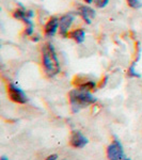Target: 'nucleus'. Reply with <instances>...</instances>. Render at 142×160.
Here are the masks:
<instances>
[{"label": "nucleus", "instance_id": "1", "mask_svg": "<svg viewBox=\"0 0 142 160\" xmlns=\"http://www.w3.org/2000/svg\"><path fill=\"white\" fill-rule=\"evenodd\" d=\"M42 64L48 77H55L60 73V63L53 44L46 43L42 48Z\"/></svg>", "mask_w": 142, "mask_h": 160}, {"label": "nucleus", "instance_id": "2", "mask_svg": "<svg viewBox=\"0 0 142 160\" xmlns=\"http://www.w3.org/2000/svg\"><path fill=\"white\" fill-rule=\"evenodd\" d=\"M69 102L72 106L73 112H78L84 108L89 107L90 105H93L96 102V98L87 90L82 89H74L68 94Z\"/></svg>", "mask_w": 142, "mask_h": 160}, {"label": "nucleus", "instance_id": "3", "mask_svg": "<svg viewBox=\"0 0 142 160\" xmlns=\"http://www.w3.org/2000/svg\"><path fill=\"white\" fill-rule=\"evenodd\" d=\"M107 157L109 160H124L126 157L124 153V148L122 143L118 138H114V140L109 146L107 148Z\"/></svg>", "mask_w": 142, "mask_h": 160}, {"label": "nucleus", "instance_id": "4", "mask_svg": "<svg viewBox=\"0 0 142 160\" xmlns=\"http://www.w3.org/2000/svg\"><path fill=\"white\" fill-rule=\"evenodd\" d=\"M8 94H9V97L11 98V100H13L14 102H17V104H26L28 100L26 93L18 86L14 83H10L8 86Z\"/></svg>", "mask_w": 142, "mask_h": 160}, {"label": "nucleus", "instance_id": "5", "mask_svg": "<svg viewBox=\"0 0 142 160\" xmlns=\"http://www.w3.org/2000/svg\"><path fill=\"white\" fill-rule=\"evenodd\" d=\"M74 16L72 14H65L59 18V32L63 38H68V30L73 24Z\"/></svg>", "mask_w": 142, "mask_h": 160}, {"label": "nucleus", "instance_id": "6", "mask_svg": "<svg viewBox=\"0 0 142 160\" xmlns=\"http://www.w3.org/2000/svg\"><path fill=\"white\" fill-rule=\"evenodd\" d=\"M88 142H89L88 139L82 135L80 131L75 130L73 131V133H72V136H71V141H69V143H71V145L75 148H82L87 145Z\"/></svg>", "mask_w": 142, "mask_h": 160}, {"label": "nucleus", "instance_id": "7", "mask_svg": "<svg viewBox=\"0 0 142 160\" xmlns=\"http://www.w3.org/2000/svg\"><path fill=\"white\" fill-rule=\"evenodd\" d=\"M59 29V18L58 17H50L45 25V35L48 38H53Z\"/></svg>", "mask_w": 142, "mask_h": 160}, {"label": "nucleus", "instance_id": "8", "mask_svg": "<svg viewBox=\"0 0 142 160\" xmlns=\"http://www.w3.org/2000/svg\"><path fill=\"white\" fill-rule=\"evenodd\" d=\"M78 14L81 16V18L84 20V22L87 24H91L92 22V18L95 17V12L94 10L91 9L88 6H80L78 8Z\"/></svg>", "mask_w": 142, "mask_h": 160}, {"label": "nucleus", "instance_id": "9", "mask_svg": "<svg viewBox=\"0 0 142 160\" xmlns=\"http://www.w3.org/2000/svg\"><path fill=\"white\" fill-rule=\"evenodd\" d=\"M75 84L77 86L78 89H82V90H87V91H90V90H94L95 88H96V83H95L94 80L92 79H81L78 78V77H76V79H75Z\"/></svg>", "mask_w": 142, "mask_h": 160}, {"label": "nucleus", "instance_id": "10", "mask_svg": "<svg viewBox=\"0 0 142 160\" xmlns=\"http://www.w3.org/2000/svg\"><path fill=\"white\" fill-rule=\"evenodd\" d=\"M33 16H34V12L31 11V10H26L22 4H20V8L16 9L14 12H13V17L18 20H24L26 17L32 18Z\"/></svg>", "mask_w": 142, "mask_h": 160}, {"label": "nucleus", "instance_id": "11", "mask_svg": "<svg viewBox=\"0 0 142 160\" xmlns=\"http://www.w3.org/2000/svg\"><path fill=\"white\" fill-rule=\"evenodd\" d=\"M68 38L74 40L77 44H81V43H84V38H86V32H84V30L81 29V28L75 29L68 33Z\"/></svg>", "mask_w": 142, "mask_h": 160}, {"label": "nucleus", "instance_id": "12", "mask_svg": "<svg viewBox=\"0 0 142 160\" xmlns=\"http://www.w3.org/2000/svg\"><path fill=\"white\" fill-rule=\"evenodd\" d=\"M23 22L26 24V29L24 32L25 35H31L33 33V31H34V24H33V22L29 17H26Z\"/></svg>", "mask_w": 142, "mask_h": 160}, {"label": "nucleus", "instance_id": "13", "mask_svg": "<svg viewBox=\"0 0 142 160\" xmlns=\"http://www.w3.org/2000/svg\"><path fill=\"white\" fill-rule=\"evenodd\" d=\"M136 64H137L136 61H134L133 63H131V65L127 69V75L129 77H133V78H140L141 75L137 73V71H136Z\"/></svg>", "mask_w": 142, "mask_h": 160}, {"label": "nucleus", "instance_id": "14", "mask_svg": "<svg viewBox=\"0 0 142 160\" xmlns=\"http://www.w3.org/2000/svg\"><path fill=\"white\" fill-rule=\"evenodd\" d=\"M128 3V6L130 8H133V9H139V8H141L142 3L140 0H126Z\"/></svg>", "mask_w": 142, "mask_h": 160}, {"label": "nucleus", "instance_id": "15", "mask_svg": "<svg viewBox=\"0 0 142 160\" xmlns=\"http://www.w3.org/2000/svg\"><path fill=\"white\" fill-rule=\"evenodd\" d=\"M95 3V6H96L97 8H105L106 6L108 4V2H109V0H93Z\"/></svg>", "mask_w": 142, "mask_h": 160}, {"label": "nucleus", "instance_id": "16", "mask_svg": "<svg viewBox=\"0 0 142 160\" xmlns=\"http://www.w3.org/2000/svg\"><path fill=\"white\" fill-rule=\"evenodd\" d=\"M46 160H58V155H56V154L49 155V156L46 158Z\"/></svg>", "mask_w": 142, "mask_h": 160}, {"label": "nucleus", "instance_id": "17", "mask_svg": "<svg viewBox=\"0 0 142 160\" xmlns=\"http://www.w3.org/2000/svg\"><path fill=\"white\" fill-rule=\"evenodd\" d=\"M84 1L86 2V3H92L93 0H84Z\"/></svg>", "mask_w": 142, "mask_h": 160}, {"label": "nucleus", "instance_id": "18", "mask_svg": "<svg viewBox=\"0 0 142 160\" xmlns=\"http://www.w3.org/2000/svg\"><path fill=\"white\" fill-rule=\"evenodd\" d=\"M1 160H8V159L6 158V157H2V158H1Z\"/></svg>", "mask_w": 142, "mask_h": 160}, {"label": "nucleus", "instance_id": "19", "mask_svg": "<svg viewBox=\"0 0 142 160\" xmlns=\"http://www.w3.org/2000/svg\"><path fill=\"white\" fill-rule=\"evenodd\" d=\"M63 160H66V159H63Z\"/></svg>", "mask_w": 142, "mask_h": 160}]
</instances>
